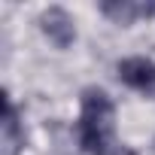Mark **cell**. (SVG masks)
I'll return each mask as SVG.
<instances>
[{"label":"cell","instance_id":"1","mask_svg":"<svg viewBox=\"0 0 155 155\" xmlns=\"http://www.w3.org/2000/svg\"><path fill=\"white\" fill-rule=\"evenodd\" d=\"M76 137L85 155H110L116 137V107L110 94L97 85L82 91V113L76 125Z\"/></svg>","mask_w":155,"mask_h":155},{"label":"cell","instance_id":"2","mask_svg":"<svg viewBox=\"0 0 155 155\" xmlns=\"http://www.w3.org/2000/svg\"><path fill=\"white\" fill-rule=\"evenodd\" d=\"M40 31L49 37V43H52L55 49H70L73 40H76V25H73V18L67 15V9H61V6L43 9V15H40Z\"/></svg>","mask_w":155,"mask_h":155},{"label":"cell","instance_id":"3","mask_svg":"<svg viewBox=\"0 0 155 155\" xmlns=\"http://www.w3.org/2000/svg\"><path fill=\"white\" fill-rule=\"evenodd\" d=\"M116 73L134 91H143V94L155 91V61H149V58H140V55L137 58H125V61H119Z\"/></svg>","mask_w":155,"mask_h":155},{"label":"cell","instance_id":"4","mask_svg":"<svg viewBox=\"0 0 155 155\" xmlns=\"http://www.w3.org/2000/svg\"><path fill=\"white\" fill-rule=\"evenodd\" d=\"M25 149V131L18 122V110L9 101V94H3V155H21Z\"/></svg>","mask_w":155,"mask_h":155},{"label":"cell","instance_id":"5","mask_svg":"<svg viewBox=\"0 0 155 155\" xmlns=\"http://www.w3.org/2000/svg\"><path fill=\"white\" fill-rule=\"evenodd\" d=\"M101 12L107 18H113L116 25H134L137 18L155 15V6L152 3H134V0H116V3H101Z\"/></svg>","mask_w":155,"mask_h":155},{"label":"cell","instance_id":"6","mask_svg":"<svg viewBox=\"0 0 155 155\" xmlns=\"http://www.w3.org/2000/svg\"><path fill=\"white\" fill-rule=\"evenodd\" d=\"M113 155H137V152H134V149H128V146H119Z\"/></svg>","mask_w":155,"mask_h":155},{"label":"cell","instance_id":"7","mask_svg":"<svg viewBox=\"0 0 155 155\" xmlns=\"http://www.w3.org/2000/svg\"><path fill=\"white\" fill-rule=\"evenodd\" d=\"M152 152H155V143H152Z\"/></svg>","mask_w":155,"mask_h":155}]
</instances>
